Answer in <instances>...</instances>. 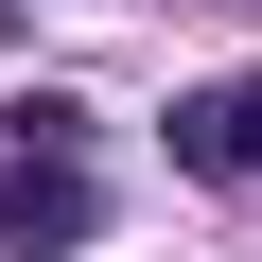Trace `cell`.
Instances as JSON below:
<instances>
[{"label":"cell","instance_id":"1","mask_svg":"<svg viewBox=\"0 0 262 262\" xmlns=\"http://www.w3.org/2000/svg\"><path fill=\"white\" fill-rule=\"evenodd\" d=\"M175 158H192V175L262 158V88H192V105H175Z\"/></svg>","mask_w":262,"mask_h":262},{"label":"cell","instance_id":"2","mask_svg":"<svg viewBox=\"0 0 262 262\" xmlns=\"http://www.w3.org/2000/svg\"><path fill=\"white\" fill-rule=\"evenodd\" d=\"M0 245H35V262L88 245V192H70V175H18V192H0Z\"/></svg>","mask_w":262,"mask_h":262}]
</instances>
